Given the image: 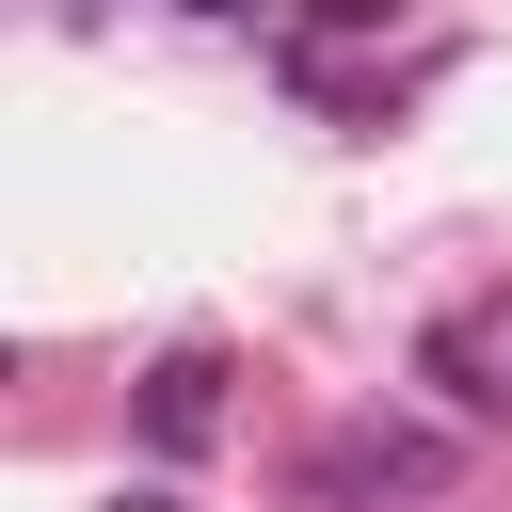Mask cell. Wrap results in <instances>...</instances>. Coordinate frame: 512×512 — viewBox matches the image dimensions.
Listing matches in <instances>:
<instances>
[{
	"label": "cell",
	"mask_w": 512,
	"mask_h": 512,
	"mask_svg": "<svg viewBox=\"0 0 512 512\" xmlns=\"http://www.w3.org/2000/svg\"><path fill=\"white\" fill-rule=\"evenodd\" d=\"M448 464H464L448 432H416V416H368V432H336V448H320L304 480H320V496H432Z\"/></svg>",
	"instance_id": "cell-1"
},
{
	"label": "cell",
	"mask_w": 512,
	"mask_h": 512,
	"mask_svg": "<svg viewBox=\"0 0 512 512\" xmlns=\"http://www.w3.org/2000/svg\"><path fill=\"white\" fill-rule=\"evenodd\" d=\"M416 384H448V416H512V288L464 304V320H432L416 336Z\"/></svg>",
	"instance_id": "cell-2"
},
{
	"label": "cell",
	"mask_w": 512,
	"mask_h": 512,
	"mask_svg": "<svg viewBox=\"0 0 512 512\" xmlns=\"http://www.w3.org/2000/svg\"><path fill=\"white\" fill-rule=\"evenodd\" d=\"M128 432H144L160 464H192V448L224 432V352H208V336H176V352L144 368V400H128Z\"/></svg>",
	"instance_id": "cell-3"
},
{
	"label": "cell",
	"mask_w": 512,
	"mask_h": 512,
	"mask_svg": "<svg viewBox=\"0 0 512 512\" xmlns=\"http://www.w3.org/2000/svg\"><path fill=\"white\" fill-rule=\"evenodd\" d=\"M112 512H176V496H160V480H144V496H112Z\"/></svg>",
	"instance_id": "cell-4"
}]
</instances>
